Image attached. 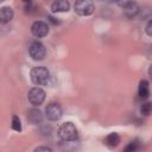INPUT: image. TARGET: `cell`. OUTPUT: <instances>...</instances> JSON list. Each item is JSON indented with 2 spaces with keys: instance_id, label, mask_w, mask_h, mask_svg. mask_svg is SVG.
I'll use <instances>...</instances> for the list:
<instances>
[{
  "instance_id": "5bb4252c",
  "label": "cell",
  "mask_w": 152,
  "mask_h": 152,
  "mask_svg": "<svg viewBox=\"0 0 152 152\" xmlns=\"http://www.w3.org/2000/svg\"><path fill=\"white\" fill-rule=\"evenodd\" d=\"M140 113L145 116L150 115L152 113V102H144L140 106Z\"/></svg>"
},
{
  "instance_id": "30bf717a",
  "label": "cell",
  "mask_w": 152,
  "mask_h": 152,
  "mask_svg": "<svg viewBox=\"0 0 152 152\" xmlns=\"http://www.w3.org/2000/svg\"><path fill=\"white\" fill-rule=\"evenodd\" d=\"M27 120L33 124V125H37L38 122H40L43 120V115H42V112L39 109H30L28 113H27Z\"/></svg>"
},
{
  "instance_id": "4fadbf2b",
  "label": "cell",
  "mask_w": 152,
  "mask_h": 152,
  "mask_svg": "<svg viewBox=\"0 0 152 152\" xmlns=\"http://www.w3.org/2000/svg\"><path fill=\"white\" fill-rule=\"evenodd\" d=\"M104 141H106V144H107L108 146L114 147V146L119 145V142H120V137H119V134H118V133L113 132V133H109V134L106 137Z\"/></svg>"
},
{
  "instance_id": "9c48e42d",
  "label": "cell",
  "mask_w": 152,
  "mask_h": 152,
  "mask_svg": "<svg viewBox=\"0 0 152 152\" xmlns=\"http://www.w3.org/2000/svg\"><path fill=\"white\" fill-rule=\"evenodd\" d=\"M13 18V10L8 6H4L0 8V21L2 24H6L11 21Z\"/></svg>"
},
{
  "instance_id": "3957f363",
  "label": "cell",
  "mask_w": 152,
  "mask_h": 152,
  "mask_svg": "<svg viewBox=\"0 0 152 152\" xmlns=\"http://www.w3.org/2000/svg\"><path fill=\"white\" fill-rule=\"evenodd\" d=\"M75 13L81 17L90 15L94 12V1L93 0H76L75 2Z\"/></svg>"
},
{
  "instance_id": "e0dca14e",
  "label": "cell",
  "mask_w": 152,
  "mask_h": 152,
  "mask_svg": "<svg viewBox=\"0 0 152 152\" xmlns=\"http://www.w3.org/2000/svg\"><path fill=\"white\" fill-rule=\"evenodd\" d=\"M115 1V4L118 5V6H120V7H122V8H125V7H127L128 5H131L132 2H134V0H114Z\"/></svg>"
},
{
  "instance_id": "6da1fadb",
  "label": "cell",
  "mask_w": 152,
  "mask_h": 152,
  "mask_svg": "<svg viewBox=\"0 0 152 152\" xmlns=\"http://www.w3.org/2000/svg\"><path fill=\"white\" fill-rule=\"evenodd\" d=\"M57 134L62 141L70 142L75 141L77 138V129L72 122H64L58 127Z\"/></svg>"
},
{
  "instance_id": "7c38bea8",
  "label": "cell",
  "mask_w": 152,
  "mask_h": 152,
  "mask_svg": "<svg viewBox=\"0 0 152 152\" xmlns=\"http://www.w3.org/2000/svg\"><path fill=\"white\" fill-rule=\"evenodd\" d=\"M138 13H139V6H138V4H137L135 1L124 8V14H125L127 18H133V17H135Z\"/></svg>"
},
{
  "instance_id": "8992f818",
  "label": "cell",
  "mask_w": 152,
  "mask_h": 152,
  "mask_svg": "<svg viewBox=\"0 0 152 152\" xmlns=\"http://www.w3.org/2000/svg\"><path fill=\"white\" fill-rule=\"evenodd\" d=\"M31 32L34 37L37 38H42V37H45L48 33H49V25L45 23V21H42V20H37L32 24L31 26Z\"/></svg>"
},
{
  "instance_id": "ffe728a7",
  "label": "cell",
  "mask_w": 152,
  "mask_h": 152,
  "mask_svg": "<svg viewBox=\"0 0 152 152\" xmlns=\"http://www.w3.org/2000/svg\"><path fill=\"white\" fill-rule=\"evenodd\" d=\"M34 151H37V152L38 151H51V148L50 147H37Z\"/></svg>"
},
{
  "instance_id": "2e32d148",
  "label": "cell",
  "mask_w": 152,
  "mask_h": 152,
  "mask_svg": "<svg viewBox=\"0 0 152 152\" xmlns=\"http://www.w3.org/2000/svg\"><path fill=\"white\" fill-rule=\"evenodd\" d=\"M138 148H139V144H138L137 140H134V141H131V142L126 146L125 151H126V152H133V151H135V150H138Z\"/></svg>"
},
{
  "instance_id": "603a6c76",
  "label": "cell",
  "mask_w": 152,
  "mask_h": 152,
  "mask_svg": "<svg viewBox=\"0 0 152 152\" xmlns=\"http://www.w3.org/2000/svg\"><path fill=\"white\" fill-rule=\"evenodd\" d=\"M0 1H5V0H0Z\"/></svg>"
},
{
  "instance_id": "277c9868",
  "label": "cell",
  "mask_w": 152,
  "mask_h": 152,
  "mask_svg": "<svg viewBox=\"0 0 152 152\" xmlns=\"http://www.w3.org/2000/svg\"><path fill=\"white\" fill-rule=\"evenodd\" d=\"M28 53L32 57V59L42 61V59H44V57L46 55V49L43 43L36 40V42H32L31 45L28 46Z\"/></svg>"
},
{
  "instance_id": "52a82bcc",
  "label": "cell",
  "mask_w": 152,
  "mask_h": 152,
  "mask_svg": "<svg viewBox=\"0 0 152 152\" xmlns=\"http://www.w3.org/2000/svg\"><path fill=\"white\" fill-rule=\"evenodd\" d=\"M45 115L50 121H57L62 116V108L58 103H50L45 108Z\"/></svg>"
},
{
  "instance_id": "d6986e66",
  "label": "cell",
  "mask_w": 152,
  "mask_h": 152,
  "mask_svg": "<svg viewBox=\"0 0 152 152\" xmlns=\"http://www.w3.org/2000/svg\"><path fill=\"white\" fill-rule=\"evenodd\" d=\"M48 19H49V21H50V23H52L53 25L59 24V21H58V20H56V18H53V17H51V15H49V17H48Z\"/></svg>"
},
{
  "instance_id": "7402d4cb",
  "label": "cell",
  "mask_w": 152,
  "mask_h": 152,
  "mask_svg": "<svg viewBox=\"0 0 152 152\" xmlns=\"http://www.w3.org/2000/svg\"><path fill=\"white\" fill-rule=\"evenodd\" d=\"M23 1H24L25 4H30V2H31V0H23Z\"/></svg>"
},
{
  "instance_id": "7a4b0ae2",
  "label": "cell",
  "mask_w": 152,
  "mask_h": 152,
  "mask_svg": "<svg viewBox=\"0 0 152 152\" xmlns=\"http://www.w3.org/2000/svg\"><path fill=\"white\" fill-rule=\"evenodd\" d=\"M31 81L37 86H45L49 83L50 72L45 66H36L31 70Z\"/></svg>"
},
{
  "instance_id": "ba28073f",
  "label": "cell",
  "mask_w": 152,
  "mask_h": 152,
  "mask_svg": "<svg viewBox=\"0 0 152 152\" xmlns=\"http://www.w3.org/2000/svg\"><path fill=\"white\" fill-rule=\"evenodd\" d=\"M70 8V4L68 0H55L51 4V10L53 13L58 12H68Z\"/></svg>"
},
{
  "instance_id": "5b68a950",
  "label": "cell",
  "mask_w": 152,
  "mask_h": 152,
  "mask_svg": "<svg viewBox=\"0 0 152 152\" xmlns=\"http://www.w3.org/2000/svg\"><path fill=\"white\" fill-rule=\"evenodd\" d=\"M27 99L32 106H36V107L40 106L45 100V91L39 87H34V88L30 89V91L27 94Z\"/></svg>"
},
{
  "instance_id": "9a60e30c",
  "label": "cell",
  "mask_w": 152,
  "mask_h": 152,
  "mask_svg": "<svg viewBox=\"0 0 152 152\" xmlns=\"http://www.w3.org/2000/svg\"><path fill=\"white\" fill-rule=\"evenodd\" d=\"M11 127H12V129H14V131H17V132H20V131H21V122H20V119H19L17 115H13Z\"/></svg>"
},
{
  "instance_id": "ac0fdd59",
  "label": "cell",
  "mask_w": 152,
  "mask_h": 152,
  "mask_svg": "<svg viewBox=\"0 0 152 152\" xmlns=\"http://www.w3.org/2000/svg\"><path fill=\"white\" fill-rule=\"evenodd\" d=\"M146 33L150 36V37H152V19L147 23V25H146Z\"/></svg>"
},
{
  "instance_id": "8fae6325",
  "label": "cell",
  "mask_w": 152,
  "mask_h": 152,
  "mask_svg": "<svg viewBox=\"0 0 152 152\" xmlns=\"http://www.w3.org/2000/svg\"><path fill=\"white\" fill-rule=\"evenodd\" d=\"M138 95L140 99H147L150 95V86L146 80H141L138 88Z\"/></svg>"
},
{
  "instance_id": "44dd1931",
  "label": "cell",
  "mask_w": 152,
  "mask_h": 152,
  "mask_svg": "<svg viewBox=\"0 0 152 152\" xmlns=\"http://www.w3.org/2000/svg\"><path fill=\"white\" fill-rule=\"evenodd\" d=\"M148 76L151 77V80H152V64L150 65V68H148Z\"/></svg>"
}]
</instances>
